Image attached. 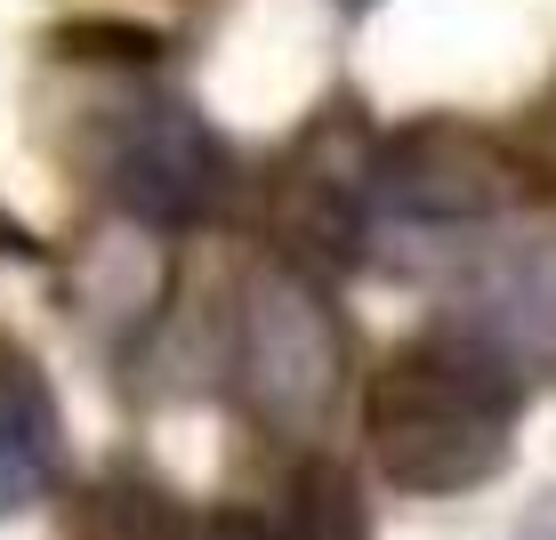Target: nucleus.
Here are the masks:
<instances>
[{
	"label": "nucleus",
	"instance_id": "nucleus-1",
	"mask_svg": "<svg viewBox=\"0 0 556 540\" xmlns=\"http://www.w3.org/2000/svg\"><path fill=\"white\" fill-rule=\"evenodd\" d=\"M525 428V363L484 323L412 331L363 388V452L379 485L412 500L476 492L501 476Z\"/></svg>",
	"mask_w": 556,
	"mask_h": 540
},
{
	"label": "nucleus",
	"instance_id": "nucleus-2",
	"mask_svg": "<svg viewBox=\"0 0 556 540\" xmlns=\"http://www.w3.org/2000/svg\"><path fill=\"white\" fill-rule=\"evenodd\" d=\"M235 372L266 428L282 436L323 428V412L339 403V379H348V331H339L331 299L315 291L306 266H258L242 282Z\"/></svg>",
	"mask_w": 556,
	"mask_h": 540
},
{
	"label": "nucleus",
	"instance_id": "nucleus-3",
	"mask_svg": "<svg viewBox=\"0 0 556 540\" xmlns=\"http://www.w3.org/2000/svg\"><path fill=\"white\" fill-rule=\"evenodd\" d=\"M516 194V169L492 138L459 122H419L371 153V235L452 242L492 226Z\"/></svg>",
	"mask_w": 556,
	"mask_h": 540
},
{
	"label": "nucleus",
	"instance_id": "nucleus-4",
	"mask_svg": "<svg viewBox=\"0 0 556 540\" xmlns=\"http://www.w3.org/2000/svg\"><path fill=\"white\" fill-rule=\"evenodd\" d=\"M98 178L138 226H202L226 202V146L178 98H129L98 122Z\"/></svg>",
	"mask_w": 556,
	"mask_h": 540
},
{
	"label": "nucleus",
	"instance_id": "nucleus-5",
	"mask_svg": "<svg viewBox=\"0 0 556 540\" xmlns=\"http://www.w3.org/2000/svg\"><path fill=\"white\" fill-rule=\"evenodd\" d=\"M65 476V428H56V403L41 388L33 363H16L0 347V516L41 508Z\"/></svg>",
	"mask_w": 556,
	"mask_h": 540
},
{
	"label": "nucleus",
	"instance_id": "nucleus-6",
	"mask_svg": "<svg viewBox=\"0 0 556 540\" xmlns=\"http://www.w3.org/2000/svg\"><path fill=\"white\" fill-rule=\"evenodd\" d=\"M81 540H194V525H186V508H169L138 476H105L81 500Z\"/></svg>",
	"mask_w": 556,
	"mask_h": 540
},
{
	"label": "nucleus",
	"instance_id": "nucleus-7",
	"mask_svg": "<svg viewBox=\"0 0 556 540\" xmlns=\"http://www.w3.org/2000/svg\"><path fill=\"white\" fill-rule=\"evenodd\" d=\"M282 540H363V508L348 492V476L331 460H306L299 468V492H291V516H282Z\"/></svg>",
	"mask_w": 556,
	"mask_h": 540
},
{
	"label": "nucleus",
	"instance_id": "nucleus-8",
	"mask_svg": "<svg viewBox=\"0 0 556 540\" xmlns=\"http://www.w3.org/2000/svg\"><path fill=\"white\" fill-rule=\"evenodd\" d=\"M194 540H282V525H275V516H210V525L194 532Z\"/></svg>",
	"mask_w": 556,
	"mask_h": 540
}]
</instances>
